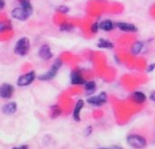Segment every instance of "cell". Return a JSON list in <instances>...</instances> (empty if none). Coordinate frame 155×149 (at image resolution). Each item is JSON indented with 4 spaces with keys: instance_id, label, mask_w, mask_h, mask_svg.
<instances>
[{
    "instance_id": "cell-5",
    "label": "cell",
    "mask_w": 155,
    "mask_h": 149,
    "mask_svg": "<svg viewBox=\"0 0 155 149\" xmlns=\"http://www.w3.org/2000/svg\"><path fill=\"white\" fill-rule=\"evenodd\" d=\"M87 103L94 107H101L107 102V95L105 92H102L97 96H92L87 98Z\"/></svg>"
},
{
    "instance_id": "cell-19",
    "label": "cell",
    "mask_w": 155,
    "mask_h": 149,
    "mask_svg": "<svg viewBox=\"0 0 155 149\" xmlns=\"http://www.w3.org/2000/svg\"><path fill=\"white\" fill-rule=\"evenodd\" d=\"M62 113L61 108L58 106H53L51 107V117L52 118H56L58 117Z\"/></svg>"
},
{
    "instance_id": "cell-23",
    "label": "cell",
    "mask_w": 155,
    "mask_h": 149,
    "mask_svg": "<svg viewBox=\"0 0 155 149\" xmlns=\"http://www.w3.org/2000/svg\"><path fill=\"white\" fill-rule=\"evenodd\" d=\"M56 10L59 12V13H63V14H66L69 12V7L66 6V5H59Z\"/></svg>"
},
{
    "instance_id": "cell-26",
    "label": "cell",
    "mask_w": 155,
    "mask_h": 149,
    "mask_svg": "<svg viewBox=\"0 0 155 149\" xmlns=\"http://www.w3.org/2000/svg\"><path fill=\"white\" fill-rule=\"evenodd\" d=\"M150 99L152 100V101H153V102H155V91H153L151 94H150Z\"/></svg>"
},
{
    "instance_id": "cell-7",
    "label": "cell",
    "mask_w": 155,
    "mask_h": 149,
    "mask_svg": "<svg viewBox=\"0 0 155 149\" xmlns=\"http://www.w3.org/2000/svg\"><path fill=\"white\" fill-rule=\"evenodd\" d=\"M11 15H12L13 18L16 19L18 21H25L28 17H30V15H28V13L22 6H18V7L14 8L11 11Z\"/></svg>"
},
{
    "instance_id": "cell-6",
    "label": "cell",
    "mask_w": 155,
    "mask_h": 149,
    "mask_svg": "<svg viewBox=\"0 0 155 149\" xmlns=\"http://www.w3.org/2000/svg\"><path fill=\"white\" fill-rule=\"evenodd\" d=\"M70 82L72 85L78 86V85H84L86 81L84 78L82 72L78 69H75L73 70L70 74Z\"/></svg>"
},
{
    "instance_id": "cell-4",
    "label": "cell",
    "mask_w": 155,
    "mask_h": 149,
    "mask_svg": "<svg viewBox=\"0 0 155 149\" xmlns=\"http://www.w3.org/2000/svg\"><path fill=\"white\" fill-rule=\"evenodd\" d=\"M35 77H36V76H35V71H30V72H28V73H26V74L21 75V76L18 77L17 81H16V85H17L18 86H21V87H23V86H27L31 85V84L35 81Z\"/></svg>"
},
{
    "instance_id": "cell-27",
    "label": "cell",
    "mask_w": 155,
    "mask_h": 149,
    "mask_svg": "<svg viewBox=\"0 0 155 149\" xmlns=\"http://www.w3.org/2000/svg\"><path fill=\"white\" fill-rule=\"evenodd\" d=\"M12 149H28V146L24 145V146H21V147H13Z\"/></svg>"
},
{
    "instance_id": "cell-13",
    "label": "cell",
    "mask_w": 155,
    "mask_h": 149,
    "mask_svg": "<svg viewBox=\"0 0 155 149\" xmlns=\"http://www.w3.org/2000/svg\"><path fill=\"white\" fill-rule=\"evenodd\" d=\"M131 98H132V100H133L134 103H136V104H143V103L146 101L147 97H146V95H145L143 92H142V91H135V92H134V93L132 94Z\"/></svg>"
},
{
    "instance_id": "cell-1",
    "label": "cell",
    "mask_w": 155,
    "mask_h": 149,
    "mask_svg": "<svg viewBox=\"0 0 155 149\" xmlns=\"http://www.w3.org/2000/svg\"><path fill=\"white\" fill-rule=\"evenodd\" d=\"M63 66V61L61 58H57L54 60V62L53 63L51 68L46 71L45 73L44 74H41L40 76H37V78L40 80V81H49V80H52L53 78L55 77V76L57 75L58 71L61 69Z\"/></svg>"
},
{
    "instance_id": "cell-16",
    "label": "cell",
    "mask_w": 155,
    "mask_h": 149,
    "mask_svg": "<svg viewBox=\"0 0 155 149\" xmlns=\"http://www.w3.org/2000/svg\"><path fill=\"white\" fill-rule=\"evenodd\" d=\"M143 47H144V44H143V42H141V41H137V42H135V43L132 46L131 53H132L133 55H134V56L139 55V54L143 51Z\"/></svg>"
},
{
    "instance_id": "cell-20",
    "label": "cell",
    "mask_w": 155,
    "mask_h": 149,
    "mask_svg": "<svg viewBox=\"0 0 155 149\" xmlns=\"http://www.w3.org/2000/svg\"><path fill=\"white\" fill-rule=\"evenodd\" d=\"M73 29H74V26L68 23H65V24H63L62 25H60V31H62V32H70Z\"/></svg>"
},
{
    "instance_id": "cell-10",
    "label": "cell",
    "mask_w": 155,
    "mask_h": 149,
    "mask_svg": "<svg viewBox=\"0 0 155 149\" xmlns=\"http://www.w3.org/2000/svg\"><path fill=\"white\" fill-rule=\"evenodd\" d=\"M38 56L43 60H49L53 57V53L48 45H42L38 49Z\"/></svg>"
},
{
    "instance_id": "cell-17",
    "label": "cell",
    "mask_w": 155,
    "mask_h": 149,
    "mask_svg": "<svg viewBox=\"0 0 155 149\" xmlns=\"http://www.w3.org/2000/svg\"><path fill=\"white\" fill-rule=\"evenodd\" d=\"M19 4H20V6H22L31 16V15L33 14V5H32L31 1L30 0H19Z\"/></svg>"
},
{
    "instance_id": "cell-9",
    "label": "cell",
    "mask_w": 155,
    "mask_h": 149,
    "mask_svg": "<svg viewBox=\"0 0 155 149\" xmlns=\"http://www.w3.org/2000/svg\"><path fill=\"white\" fill-rule=\"evenodd\" d=\"M115 25L119 30L125 33H136L138 31V28L134 24L128 22H116Z\"/></svg>"
},
{
    "instance_id": "cell-25",
    "label": "cell",
    "mask_w": 155,
    "mask_h": 149,
    "mask_svg": "<svg viewBox=\"0 0 155 149\" xmlns=\"http://www.w3.org/2000/svg\"><path fill=\"white\" fill-rule=\"evenodd\" d=\"M99 149H123L120 147H117V146H112V147H101Z\"/></svg>"
},
{
    "instance_id": "cell-28",
    "label": "cell",
    "mask_w": 155,
    "mask_h": 149,
    "mask_svg": "<svg viewBox=\"0 0 155 149\" xmlns=\"http://www.w3.org/2000/svg\"><path fill=\"white\" fill-rule=\"evenodd\" d=\"M5 7V0H0V9L3 10Z\"/></svg>"
},
{
    "instance_id": "cell-11",
    "label": "cell",
    "mask_w": 155,
    "mask_h": 149,
    "mask_svg": "<svg viewBox=\"0 0 155 149\" xmlns=\"http://www.w3.org/2000/svg\"><path fill=\"white\" fill-rule=\"evenodd\" d=\"M84 100H82V99H79V100L76 102L75 106H74V111H73V117H74V119L75 121H77V122L81 120L80 115H81L82 109L84 108Z\"/></svg>"
},
{
    "instance_id": "cell-3",
    "label": "cell",
    "mask_w": 155,
    "mask_h": 149,
    "mask_svg": "<svg viewBox=\"0 0 155 149\" xmlns=\"http://www.w3.org/2000/svg\"><path fill=\"white\" fill-rule=\"evenodd\" d=\"M126 141L130 147L135 149L143 148L147 145V140L143 137L139 135H130L128 136Z\"/></svg>"
},
{
    "instance_id": "cell-22",
    "label": "cell",
    "mask_w": 155,
    "mask_h": 149,
    "mask_svg": "<svg viewBox=\"0 0 155 149\" xmlns=\"http://www.w3.org/2000/svg\"><path fill=\"white\" fill-rule=\"evenodd\" d=\"M8 29H11V25L9 23H5V22L0 23V31L1 32H5Z\"/></svg>"
},
{
    "instance_id": "cell-24",
    "label": "cell",
    "mask_w": 155,
    "mask_h": 149,
    "mask_svg": "<svg viewBox=\"0 0 155 149\" xmlns=\"http://www.w3.org/2000/svg\"><path fill=\"white\" fill-rule=\"evenodd\" d=\"M154 69H155V63H153V64H150V65L147 66L146 71H147L148 73H152Z\"/></svg>"
},
{
    "instance_id": "cell-15",
    "label": "cell",
    "mask_w": 155,
    "mask_h": 149,
    "mask_svg": "<svg viewBox=\"0 0 155 149\" xmlns=\"http://www.w3.org/2000/svg\"><path fill=\"white\" fill-rule=\"evenodd\" d=\"M97 46L99 48H104V49H113L114 47V45L110 40L101 38V39H99V41L97 43Z\"/></svg>"
},
{
    "instance_id": "cell-21",
    "label": "cell",
    "mask_w": 155,
    "mask_h": 149,
    "mask_svg": "<svg viewBox=\"0 0 155 149\" xmlns=\"http://www.w3.org/2000/svg\"><path fill=\"white\" fill-rule=\"evenodd\" d=\"M100 29V24L98 22H95V23H93V25H91L90 27V30L93 34H96L98 32V30Z\"/></svg>"
},
{
    "instance_id": "cell-18",
    "label": "cell",
    "mask_w": 155,
    "mask_h": 149,
    "mask_svg": "<svg viewBox=\"0 0 155 149\" xmlns=\"http://www.w3.org/2000/svg\"><path fill=\"white\" fill-rule=\"evenodd\" d=\"M84 90L87 95H92L96 90V83L94 81H87L84 84Z\"/></svg>"
},
{
    "instance_id": "cell-12",
    "label": "cell",
    "mask_w": 155,
    "mask_h": 149,
    "mask_svg": "<svg viewBox=\"0 0 155 149\" xmlns=\"http://www.w3.org/2000/svg\"><path fill=\"white\" fill-rule=\"evenodd\" d=\"M16 110H17V105L15 102H9V103L5 104L2 107V112L6 116L15 114L16 112Z\"/></svg>"
},
{
    "instance_id": "cell-14",
    "label": "cell",
    "mask_w": 155,
    "mask_h": 149,
    "mask_svg": "<svg viewBox=\"0 0 155 149\" xmlns=\"http://www.w3.org/2000/svg\"><path fill=\"white\" fill-rule=\"evenodd\" d=\"M99 24H100V29H102V30H104L105 32H110V31L114 30V28L116 26L115 25V23H114L110 19L103 20Z\"/></svg>"
},
{
    "instance_id": "cell-8",
    "label": "cell",
    "mask_w": 155,
    "mask_h": 149,
    "mask_svg": "<svg viewBox=\"0 0 155 149\" xmlns=\"http://www.w3.org/2000/svg\"><path fill=\"white\" fill-rule=\"evenodd\" d=\"M14 94V86L9 83H4L0 86V97L4 99H10Z\"/></svg>"
},
{
    "instance_id": "cell-2",
    "label": "cell",
    "mask_w": 155,
    "mask_h": 149,
    "mask_svg": "<svg viewBox=\"0 0 155 149\" xmlns=\"http://www.w3.org/2000/svg\"><path fill=\"white\" fill-rule=\"evenodd\" d=\"M30 49V41L27 37L24 36L18 39L14 47V53L20 56H25Z\"/></svg>"
}]
</instances>
